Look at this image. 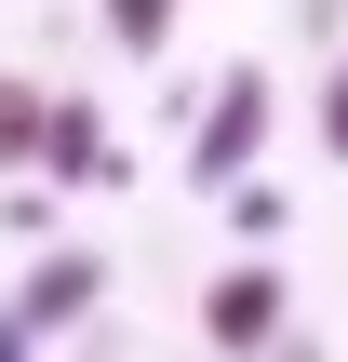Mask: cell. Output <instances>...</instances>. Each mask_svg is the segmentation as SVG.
<instances>
[{
  "instance_id": "cell-5",
  "label": "cell",
  "mask_w": 348,
  "mask_h": 362,
  "mask_svg": "<svg viewBox=\"0 0 348 362\" xmlns=\"http://www.w3.org/2000/svg\"><path fill=\"white\" fill-rule=\"evenodd\" d=\"M94 27H107L121 54H161V40H174V0H94Z\"/></svg>"
},
{
  "instance_id": "cell-4",
  "label": "cell",
  "mask_w": 348,
  "mask_h": 362,
  "mask_svg": "<svg viewBox=\"0 0 348 362\" xmlns=\"http://www.w3.org/2000/svg\"><path fill=\"white\" fill-rule=\"evenodd\" d=\"M40 175H54V188H80V175H134V161L107 148V107H94V94H40Z\"/></svg>"
},
{
  "instance_id": "cell-2",
  "label": "cell",
  "mask_w": 348,
  "mask_h": 362,
  "mask_svg": "<svg viewBox=\"0 0 348 362\" xmlns=\"http://www.w3.org/2000/svg\"><path fill=\"white\" fill-rule=\"evenodd\" d=\"M282 322H295V296H282V269H268V255H241V269H215V282H201V349H215V362L282 349Z\"/></svg>"
},
{
  "instance_id": "cell-6",
  "label": "cell",
  "mask_w": 348,
  "mask_h": 362,
  "mask_svg": "<svg viewBox=\"0 0 348 362\" xmlns=\"http://www.w3.org/2000/svg\"><path fill=\"white\" fill-rule=\"evenodd\" d=\"M40 161V81H0V175Z\"/></svg>"
},
{
  "instance_id": "cell-8",
  "label": "cell",
  "mask_w": 348,
  "mask_h": 362,
  "mask_svg": "<svg viewBox=\"0 0 348 362\" xmlns=\"http://www.w3.org/2000/svg\"><path fill=\"white\" fill-rule=\"evenodd\" d=\"M0 362H27V336H13V322H0Z\"/></svg>"
},
{
  "instance_id": "cell-3",
  "label": "cell",
  "mask_w": 348,
  "mask_h": 362,
  "mask_svg": "<svg viewBox=\"0 0 348 362\" xmlns=\"http://www.w3.org/2000/svg\"><path fill=\"white\" fill-rule=\"evenodd\" d=\"M94 296H107V255H40L0 322H13V336H67V322H94Z\"/></svg>"
},
{
  "instance_id": "cell-7",
  "label": "cell",
  "mask_w": 348,
  "mask_h": 362,
  "mask_svg": "<svg viewBox=\"0 0 348 362\" xmlns=\"http://www.w3.org/2000/svg\"><path fill=\"white\" fill-rule=\"evenodd\" d=\"M322 161H335V175H348V54H335V67H322Z\"/></svg>"
},
{
  "instance_id": "cell-1",
  "label": "cell",
  "mask_w": 348,
  "mask_h": 362,
  "mask_svg": "<svg viewBox=\"0 0 348 362\" xmlns=\"http://www.w3.org/2000/svg\"><path fill=\"white\" fill-rule=\"evenodd\" d=\"M255 148H268V67L241 54V67L201 94V134H188V188H228V175H255Z\"/></svg>"
}]
</instances>
